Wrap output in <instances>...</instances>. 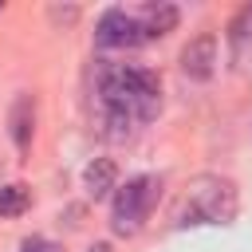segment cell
<instances>
[{
  "label": "cell",
  "instance_id": "cell-1",
  "mask_svg": "<svg viewBox=\"0 0 252 252\" xmlns=\"http://www.w3.org/2000/svg\"><path fill=\"white\" fill-rule=\"evenodd\" d=\"M98 102L102 122L110 126V138H126L130 122H146L161 106V83L146 67H106L98 79Z\"/></svg>",
  "mask_w": 252,
  "mask_h": 252
},
{
  "label": "cell",
  "instance_id": "cell-2",
  "mask_svg": "<svg viewBox=\"0 0 252 252\" xmlns=\"http://www.w3.org/2000/svg\"><path fill=\"white\" fill-rule=\"evenodd\" d=\"M185 224H228L236 217V185L217 173H201L185 193Z\"/></svg>",
  "mask_w": 252,
  "mask_h": 252
},
{
  "label": "cell",
  "instance_id": "cell-3",
  "mask_svg": "<svg viewBox=\"0 0 252 252\" xmlns=\"http://www.w3.org/2000/svg\"><path fill=\"white\" fill-rule=\"evenodd\" d=\"M158 197H161V181H158L154 173L130 177L126 185L114 189V201H110V228H114L118 236H134V232L146 224V217H150V209L158 205Z\"/></svg>",
  "mask_w": 252,
  "mask_h": 252
},
{
  "label": "cell",
  "instance_id": "cell-4",
  "mask_svg": "<svg viewBox=\"0 0 252 252\" xmlns=\"http://www.w3.org/2000/svg\"><path fill=\"white\" fill-rule=\"evenodd\" d=\"M94 39H98L102 47H134V43H142L146 35H142V28H138V16H130V12H122V8H106V12L98 16V24H94Z\"/></svg>",
  "mask_w": 252,
  "mask_h": 252
},
{
  "label": "cell",
  "instance_id": "cell-5",
  "mask_svg": "<svg viewBox=\"0 0 252 252\" xmlns=\"http://www.w3.org/2000/svg\"><path fill=\"white\" fill-rule=\"evenodd\" d=\"M213 71H217V35L205 32L181 47V75L193 83H205V79H213Z\"/></svg>",
  "mask_w": 252,
  "mask_h": 252
},
{
  "label": "cell",
  "instance_id": "cell-6",
  "mask_svg": "<svg viewBox=\"0 0 252 252\" xmlns=\"http://www.w3.org/2000/svg\"><path fill=\"white\" fill-rule=\"evenodd\" d=\"M8 126H12V142H16V150L28 154V146H32V130H35V98H32V94H20V98H16V106H12V114H8Z\"/></svg>",
  "mask_w": 252,
  "mask_h": 252
},
{
  "label": "cell",
  "instance_id": "cell-7",
  "mask_svg": "<svg viewBox=\"0 0 252 252\" xmlns=\"http://www.w3.org/2000/svg\"><path fill=\"white\" fill-rule=\"evenodd\" d=\"M83 189H87L94 201L110 197V193L118 189V169H114V161H110V158H94V161L83 169Z\"/></svg>",
  "mask_w": 252,
  "mask_h": 252
},
{
  "label": "cell",
  "instance_id": "cell-8",
  "mask_svg": "<svg viewBox=\"0 0 252 252\" xmlns=\"http://www.w3.org/2000/svg\"><path fill=\"white\" fill-rule=\"evenodd\" d=\"M138 28L146 39H158V35H169L177 28V8L173 4H146L138 12Z\"/></svg>",
  "mask_w": 252,
  "mask_h": 252
},
{
  "label": "cell",
  "instance_id": "cell-9",
  "mask_svg": "<svg viewBox=\"0 0 252 252\" xmlns=\"http://www.w3.org/2000/svg\"><path fill=\"white\" fill-rule=\"evenodd\" d=\"M28 205H32V193H28V185H20V181H12V185H0V217H20Z\"/></svg>",
  "mask_w": 252,
  "mask_h": 252
},
{
  "label": "cell",
  "instance_id": "cell-10",
  "mask_svg": "<svg viewBox=\"0 0 252 252\" xmlns=\"http://www.w3.org/2000/svg\"><path fill=\"white\" fill-rule=\"evenodd\" d=\"M228 39H232V47L252 43V4H244V8L232 16V24H228Z\"/></svg>",
  "mask_w": 252,
  "mask_h": 252
},
{
  "label": "cell",
  "instance_id": "cell-11",
  "mask_svg": "<svg viewBox=\"0 0 252 252\" xmlns=\"http://www.w3.org/2000/svg\"><path fill=\"white\" fill-rule=\"evenodd\" d=\"M20 252H59V244H51V240H43V236H28V240L20 244Z\"/></svg>",
  "mask_w": 252,
  "mask_h": 252
},
{
  "label": "cell",
  "instance_id": "cell-12",
  "mask_svg": "<svg viewBox=\"0 0 252 252\" xmlns=\"http://www.w3.org/2000/svg\"><path fill=\"white\" fill-rule=\"evenodd\" d=\"M79 8H51V20H75Z\"/></svg>",
  "mask_w": 252,
  "mask_h": 252
},
{
  "label": "cell",
  "instance_id": "cell-13",
  "mask_svg": "<svg viewBox=\"0 0 252 252\" xmlns=\"http://www.w3.org/2000/svg\"><path fill=\"white\" fill-rule=\"evenodd\" d=\"M87 252H114V248H110V244H102V240H98V244H91V248H87Z\"/></svg>",
  "mask_w": 252,
  "mask_h": 252
}]
</instances>
